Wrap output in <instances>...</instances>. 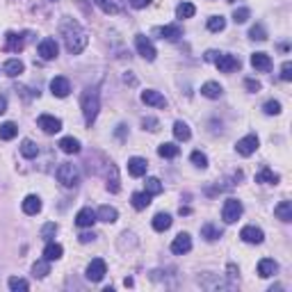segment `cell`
Segmentation results:
<instances>
[{
  "label": "cell",
  "mask_w": 292,
  "mask_h": 292,
  "mask_svg": "<svg viewBox=\"0 0 292 292\" xmlns=\"http://www.w3.org/2000/svg\"><path fill=\"white\" fill-rule=\"evenodd\" d=\"M57 180H60L64 187H76V185L80 183V171H78L76 164L64 162L57 167Z\"/></svg>",
  "instance_id": "3"
},
{
  "label": "cell",
  "mask_w": 292,
  "mask_h": 292,
  "mask_svg": "<svg viewBox=\"0 0 292 292\" xmlns=\"http://www.w3.org/2000/svg\"><path fill=\"white\" fill-rule=\"evenodd\" d=\"M228 2H233V0H228Z\"/></svg>",
  "instance_id": "56"
},
{
  "label": "cell",
  "mask_w": 292,
  "mask_h": 292,
  "mask_svg": "<svg viewBox=\"0 0 292 292\" xmlns=\"http://www.w3.org/2000/svg\"><path fill=\"white\" fill-rule=\"evenodd\" d=\"M117 137H121V140L126 137V126H119V128H117Z\"/></svg>",
  "instance_id": "55"
},
{
  "label": "cell",
  "mask_w": 292,
  "mask_h": 292,
  "mask_svg": "<svg viewBox=\"0 0 292 292\" xmlns=\"http://www.w3.org/2000/svg\"><path fill=\"white\" fill-rule=\"evenodd\" d=\"M130 5L135 7V9H144V7L151 5V0H130Z\"/></svg>",
  "instance_id": "51"
},
{
  "label": "cell",
  "mask_w": 292,
  "mask_h": 292,
  "mask_svg": "<svg viewBox=\"0 0 292 292\" xmlns=\"http://www.w3.org/2000/svg\"><path fill=\"white\" fill-rule=\"evenodd\" d=\"M189 160H192V164L199 169H206L208 167V155L206 153H201V151H194L192 155H189Z\"/></svg>",
  "instance_id": "42"
},
{
  "label": "cell",
  "mask_w": 292,
  "mask_h": 292,
  "mask_svg": "<svg viewBox=\"0 0 292 292\" xmlns=\"http://www.w3.org/2000/svg\"><path fill=\"white\" fill-rule=\"evenodd\" d=\"M119 169L114 167V164H108V189L112 192V194H117L119 192Z\"/></svg>",
  "instance_id": "27"
},
{
  "label": "cell",
  "mask_w": 292,
  "mask_h": 292,
  "mask_svg": "<svg viewBox=\"0 0 292 292\" xmlns=\"http://www.w3.org/2000/svg\"><path fill=\"white\" fill-rule=\"evenodd\" d=\"M62 30V37H64V43H66V50L71 55H78L87 48V43H89V37L87 32L80 27V23L73 21V18H64L60 25Z\"/></svg>",
  "instance_id": "1"
},
{
  "label": "cell",
  "mask_w": 292,
  "mask_h": 292,
  "mask_svg": "<svg viewBox=\"0 0 292 292\" xmlns=\"http://www.w3.org/2000/svg\"><path fill=\"white\" fill-rule=\"evenodd\" d=\"M7 112V98L0 94V114H5Z\"/></svg>",
  "instance_id": "53"
},
{
  "label": "cell",
  "mask_w": 292,
  "mask_h": 292,
  "mask_svg": "<svg viewBox=\"0 0 292 292\" xmlns=\"http://www.w3.org/2000/svg\"><path fill=\"white\" fill-rule=\"evenodd\" d=\"M224 27H226V18L224 16H210L208 18V30H210V32H222Z\"/></svg>",
  "instance_id": "40"
},
{
  "label": "cell",
  "mask_w": 292,
  "mask_h": 292,
  "mask_svg": "<svg viewBox=\"0 0 292 292\" xmlns=\"http://www.w3.org/2000/svg\"><path fill=\"white\" fill-rule=\"evenodd\" d=\"M155 34H160V37L167 39V41H176L178 37H183V30H180L178 25H164V27H157Z\"/></svg>",
  "instance_id": "23"
},
{
  "label": "cell",
  "mask_w": 292,
  "mask_h": 292,
  "mask_svg": "<svg viewBox=\"0 0 292 292\" xmlns=\"http://www.w3.org/2000/svg\"><path fill=\"white\" fill-rule=\"evenodd\" d=\"M235 151H238L240 155H244V157L254 155V153L258 151V137H256V135H247V137H242V140H238Z\"/></svg>",
  "instance_id": "8"
},
{
  "label": "cell",
  "mask_w": 292,
  "mask_h": 292,
  "mask_svg": "<svg viewBox=\"0 0 292 292\" xmlns=\"http://www.w3.org/2000/svg\"><path fill=\"white\" fill-rule=\"evenodd\" d=\"M148 169V162H146L144 157H130L128 160V173L130 176H135V178H142Z\"/></svg>",
  "instance_id": "17"
},
{
  "label": "cell",
  "mask_w": 292,
  "mask_h": 292,
  "mask_svg": "<svg viewBox=\"0 0 292 292\" xmlns=\"http://www.w3.org/2000/svg\"><path fill=\"white\" fill-rule=\"evenodd\" d=\"M217 69L222 71V73H231V71H238L240 69V60L235 55H228V53H219L215 60Z\"/></svg>",
  "instance_id": "7"
},
{
  "label": "cell",
  "mask_w": 292,
  "mask_h": 292,
  "mask_svg": "<svg viewBox=\"0 0 292 292\" xmlns=\"http://www.w3.org/2000/svg\"><path fill=\"white\" fill-rule=\"evenodd\" d=\"M249 16H251V11L247 9V7H240V9L233 11V21L235 23H247L249 21Z\"/></svg>",
  "instance_id": "44"
},
{
  "label": "cell",
  "mask_w": 292,
  "mask_h": 292,
  "mask_svg": "<svg viewBox=\"0 0 292 292\" xmlns=\"http://www.w3.org/2000/svg\"><path fill=\"white\" fill-rule=\"evenodd\" d=\"M263 112L265 114H281V103H279V101H267L265 105H263Z\"/></svg>",
  "instance_id": "47"
},
{
  "label": "cell",
  "mask_w": 292,
  "mask_h": 292,
  "mask_svg": "<svg viewBox=\"0 0 292 292\" xmlns=\"http://www.w3.org/2000/svg\"><path fill=\"white\" fill-rule=\"evenodd\" d=\"M173 137L178 142H187L189 137H192V130H189V126L185 124V121H176V124H173Z\"/></svg>",
  "instance_id": "31"
},
{
  "label": "cell",
  "mask_w": 292,
  "mask_h": 292,
  "mask_svg": "<svg viewBox=\"0 0 292 292\" xmlns=\"http://www.w3.org/2000/svg\"><path fill=\"white\" fill-rule=\"evenodd\" d=\"M62 254H64V249H62V244H57V242H48L46 244V249H43V258L48 260V263L60 260Z\"/></svg>",
  "instance_id": "25"
},
{
  "label": "cell",
  "mask_w": 292,
  "mask_h": 292,
  "mask_svg": "<svg viewBox=\"0 0 292 292\" xmlns=\"http://www.w3.org/2000/svg\"><path fill=\"white\" fill-rule=\"evenodd\" d=\"M274 215L286 224L292 222V201H281V203L274 208Z\"/></svg>",
  "instance_id": "24"
},
{
  "label": "cell",
  "mask_w": 292,
  "mask_h": 292,
  "mask_svg": "<svg viewBox=\"0 0 292 292\" xmlns=\"http://www.w3.org/2000/svg\"><path fill=\"white\" fill-rule=\"evenodd\" d=\"M50 92H53V96H57V98H66L69 96V92H71L69 80L62 78V76L53 78V80H50Z\"/></svg>",
  "instance_id": "14"
},
{
  "label": "cell",
  "mask_w": 292,
  "mask_h": 292,
  "mask_svg": "<svg viewBox=\"0 0 292 292\" xmlns=\"http://www.w3.org/2000/svg\"><path fill=\"white\" fill-rule=\"evenodd\" d=\"M279 173H274L270 167H263L258 173H256V183H263V185H279Z\"/></svg>",
  "instance_id": "22"
},
{
  "label": "cell",
  "mask_w": 292,
  "mask_h": 292,
  "mask_svg": "<svg viewBox=\"0 0 292 292\" xmlns=\"http://www.w3.org/2000/svg\"><path fill=\"white\" fill-rule=\"evenodd\" d=\"M18 133L16 124H11V121H5V124H0V140H14Z\"/></svg>",
  "instance_id": "36"
},
{
  "label": "cell",
  "mask_w": 292,
  "mask_h": 292,
  "mask_svg": "<svg viewBox=\"0 0 292 292\" xmlns=\"http://www.w3.org/2000/svg\"><path fill=\"white\" fill-rule=\"evenodd\" d=\"M242 203H240L238 199H228L226 203H224V208H222V217H224V222L226 224H235L242 217Z\"/></svg>",
  "instance_id": "4"
},
{
  "label": "cell",
  "mask_w": 292,
  "mask_h": 292,
  "mask_svg": "<svg viewBox=\"0 0 292 292\" xmlns=\"http://www.w3.org/2000/svg\"><path fill=\"white\" fill-rule=\"evenodd\" d=\"M251 66L256 71H270L272 69V57L267 53H254L251 55Z\"/></svg>",
  "instance_id": "21"
},
{
  "label": "cell",
  "mask_w": 292,
  "mask_h": 292,
  "mask_svg": "<svg viewBox=\"0 0 292 292\" xmlns=\"http://www.w3.org/2000/svg\"><path fill=\"white\" fill-rule=\"evenodd\" d=\"M142 101H144L146 105H153V108H167V98H164L160 92H155V89H146V92H142Z\"/></svg>",
  "instance_id": "15"
},
{
  "label": "cell",
  "mask_w": 292,
  "mask_h": 292,
  "mask_svg": "<svg viewBox=\"0 0 292 292\" xmlns=\"http://www.w3.org/2000/svg\"><path fill=\"white\" fill-rule=\"evenodd\" d=\"M32 274L37 276V279H43V276H48L50 274V265H48V260L43 258V260H37L32 265Z\"/></svg>",
  "instance_id": "38"
},
{
  "label": "cell",
  "mask_w": 292,
  "mask_h": 292,
  "mask_svg": "<svg viewBox=\"0 0 292 292\" xmlns=\"http://www.w3.org/2000/svg\"><path fill=\"white\" fill-rule=\"evenodd\" d=\"M281 80H286V82L292 80V62H286L281 66Z\"/></svg>",
  "instance_id": "49"
},
{
  "label": "cell",
  "mask_w": 292,
  "mask_h": 292,
  "mask_svg": "<svg viewBox=\"0 0 292 292\" xmlns=\"http://www.w3.org/2000/svg\"><path fill=\"white\" fill-rule=\"evenodd\" d=\"M148 206H151V194L148 192H135L133 194V208L135 210H146Z\"/></svg>",
  "instance_id": "30"
},
{
  "label": "cell",
  "mask_w": 292,
  "mask_h": 292,
  "mask_svg": "<svg viewBox=\"0 0 292 292\" xmlns=\"http://www.w3.org/2000/svg\"><path fill=\"white\" fill-rule=\"evenodd\" d=\"M96 219L98 222H105V224H114L117 219H119V212H117V208H112V206H101L96 212Z\"/></svg>",
  "instance_id": "20"
},
{
  "label": "cell",
  "mask_w": 292,
  "mask_h": 292,
  "mask_svg": "<svg viewBox=\"0 0 292 292\" xmlns=\"http://www.w3.org/2000/svg\"><path fill=\"white\" fill-rule=\"evenodd\" d=\"M240 238H242L244 242H249V244H260L263 240H265V233H263V228H258V226H244L242 231H240Z\"/></svg>",
  "instance_id": "12"
},
{
  "label": "cell",
  "mask_w": 292,
  "mask_h": 292,
  "mask_svg": "<svg viewBox=\"0 0 292 292\" xmlns=\"http://www.w3.org/2000/svg\"><path fill=\"white\" fill-rule=\"evenodd\" d=\"M21 208H23L25 215H39V212H41V199L34 196V194H27L25 199H23Z\"/></svg>",
  "instance_id": "18"
},
{
  "label": "cell",
  "mask_w": 292,
  "mask_h": 292,
  "mask_svg": "<svg viewBox=\"0 0 292 292\" xmlns=\"http://www.w3.org/2000/svg\"><path fill=\"white\" fill-rule=\"evenodd\" d=\"M247 89L249 92H260V82L254 80V78H247Z\"/></svg>",
  "instance_id": "50"
},
{
  "label": "cell",
  "mask_w": 292,
  "mask_h": 292,
  "mask_svg": "<svg viewBox=\"0 0 292 292\" xmlns=\"http://www.w3.org/2000/svg\"><path fill=\"white\" fill-rule=\"evenodd\" d=\"M57 146H60L64 153H69V155H73V153H80V142H78L76 137H62Z\"/></svg>",
  "instance_id": "28"
},
{
  "label": "cell",
  "mask_w": 292,
  "mask_h": 292,
  "mask_svg": "<svg viewBox=\"0 0 292 292\" xmlns=\"http://www.w3.org/2000/svg\"><path fill=\"white\" fill-rule=\"evenodd\" d=\"M21 155L27 157V160H32V157L39 155V146L34 144L32 140H23V144H21Z\"/></svg>",
  "instance_id": "35"
},
{
  "label": "cell",
  "mask_w": 292,
  "mask_h": 292,
  "mask_svg": "<svg viewBox=\"0 0 292 292\" xmlns=\"http://www.w3.org/2000/svg\"><path fill=\"white\" fill-rule=\"evenodd\" d=\"M162 189H164L162 183H160L157 178H146V189H144V192H148L151 196H155V194H160Z\"/></svg>",
  "instance_id": "41"
},
{
  "label": "cell",
  "mask_w": 292,
  "mask_h": 292,
  "mask_svg": "<svg viewBox=\"0 0 292 292\" xmlns=\"http://www.w3.org/2000/svg\"><path fill=\"white\" fill-rule=\"evenodd\" d=\"M189 249H192V238H189L187 233H178L171 242V251L176 256H183V254H187Z\"/></svg>",
  "instance_id": "10"
},
{
  "label": "cell",
  "mask_w": 292,
  "mask_h": 292,
  "mask_svg": "<svg viewBox=\"0 0 292 292\" xmlns=\"http://www.w3.org/2000/svg\"><path fill=\"white\" fill-rule=\"evenodd\" d=\"M23 62L21 60H7L5 64H2V73H7L9 78H16V76H21L23 73Z\"/></svg>",
  "instance_id": "26"
},
{
  "label": "cell",
  "mask_w": 292,
  "mask_h": 292,
  "mask_svg": "<svg viewBox=\"0 0 292 292\" xmlns=\"http://www.w3.org/2000/svg\"><path fill=\"white\" fill-rule=\"evenodd\" d=\"M96 222H98V219H96V212H94L92 208H82V210L76 215V224L80 228H92Z\"/></svg>",
  "instance_id": "16"
},
{
  "label": "cell",
  "mask_w": 292,
  "mask_h": 292,
  "mask_svg": "<svg viewBox=\"0 0 292 292\" xmlns=\"http://www.w3.org/2000/svg\"><path fill=\"white\" fill-rule=\"evenodd\" d=\"M39 55H41V60H55L57 57V53H60V48H57V41L55 39H43L41 43H39Z\"/></svg>",
  "instance_id": "13"
},
{
  "label": "cell",
  "mask_w": 292,
  "mask_h": 292,
  "mask_svg": "<svg viewBox=\"0 0 292 292\" xmlns=\"http://www.w3.org/2000/svg\"><path fill=\"white\" fill-rule=\"evenodd\" d=\"M80 108H82V117H85V124L92 126L98 117V110H101V96H98V89L89 87L85 89L82 94V101H80Z\"/></svg>",
  "instance_id": "2"
},
{
  "label": "cell",
  "mask_w": 292,
  "mask_h": 292,
  "mask_svg": "<svg viewBox=\"0 0 292 292\" xmlns=\"http://www.w3.org/2000/svg\"><path fill=\"white\" fill-rule=\"evenodd\" d=\"M94 238H96L94 233H82V235H80V242H82V244H87V242H92Z\"/></svg>",
  "instance_id": "52"
},
{
  "label": "cell",
  "mask_w": 292,
  "mask_h": 292,
  "mask_svg": "<svg viewBox=\"0 0 292 292\" xmlns=\"http://www.w3.org/2000/svg\"><path fill=\"white\" fill-rule=\"evenodd\" d=\"M37 126L46 133V135H55V133L62 130V121L57 119V117H50V114H41L37 119Z\"/></svg>",
  "instance_id": "9"
},
{
  "label": "cell",
  "mask_w": 292,
  "mask_h": 292,
  "mask_svg": "<svg viewBox=\"0 0 292 292\" xmlns=\"http://www.w3.org/2000/svg\"><path fill=\"white\" fill-rule=\"evenodd\" d=\"M222 85H219V82H206V85L201 87V94H203V96L206 98H219L222 96Z\"/></svg>",
  "instance_id": "33"
},
{
  "label": "cell",
  "mask_w": 292,
  "mask_h": 292,
  "mask_svg": "<svg viewBox=\"0 0 292 292\" xmlns=\"http://www.w3.org/2000/svg\"><path fill=\"white\" fill-rule=\"evenodd\" d=\"M196 14V7L192 5V2H180L178 7H176V16L178 18H192Z\"/></svg>",
  "instance_id": "37"
},
{
  "label": "cell",
  "mask_w": 292,
  "mask_h": 292,
  "mask_svg": "<svg viewBox=\"0 0 292 292\" xmlns=\"http://www.w3.org/2000/svg\"><path fill=\"white\" fill-rule=\"evenodd\" d=\"M217 55H219L217 50H208V53H206V62H215V60H217Z\"/></svg>",
  "instance_id": "54"
},
{
  "label": "cell",
  "mask_w": 292,
  "mask_h": 292,
  "mask_svg": "<svg viewBox=\"0 0 292 292\" xmlns=\"http://www.w3.org/2000/svg\"><path fill=\"white\" fill-rule=\"evenodd\" d=\"M201 238H206L208 242H215V240L222 238V231H219L215 224H203V226H201Z\"/></svg>",
  "instance_id": "32"
},
{
  "label": "cell",
  "mask_w": 292,
  "mask_h": 292,
  "mask_svg": "<svg viewBox=\"0 0 292 292\" xmlns=\"http://www.w3.org/2000/svg\"><path fill=\"white\" fill-rule=\"evenodd\" d=\"M276 272H279V265H276L272 258H263L258 263V276L260 279H270V276H274Z\"/></svg>",
  "instance_id": "19"
},
{
  "label": "cell",
  "mask_w": 292,
  "mask_h": 292,
  "mask_svg": "<svg viewBox=\"0 0 292 292\" xmlns=\"http://www.w3.org/2000/svg\"><path fill=\"white\" fill-rule=\"evenodd\" d=\"M94 5H98L105 14H117L119 11V5H114V2H108V0H94Z\"/></svg>",
  "instance_id": "45"
},
{
  "label": "cell",
  "mask_w": 292,
  "mask_h": 292,
  "mask_svg": "<svg viewBox=\"0 0 292 292\" xmlns=\"http://www.w3.org/2000/svg\"><path fill=\"white\" fill-rule=\"evenodd\" d=\"M135 46H137V53H140L146 62H153V60H155L157 50H155V46L151 43V39H148V37H144V34H137V37H135Z\"/></svg>",
  "instance_id": "5"
},
{
  "label": "cell",
  "mask_w": 292,
  "mask_h": 292,
  "mask_svg": "<svg viewBox=\"0 0 292 292\" xmlns=\"http://www.w3.org/2000/svg\"><path fill=\"white\" fill-rule=\"evenodd\" d=\"M55 233H57V224H55V222H48V224H46V226L41 228V238L46 240V242H50V240H53V235H55Z\"/></svg>",
  "instance_id": "46"
},
{
  "label": "cell",
  "mask_w": 292,
  "mask_h": 292,
  "mask_svg": "<svg viewBox=\"0 0 292 292\" xmlns=\"http://www.w3.org/2000/svg\"><path fill=\"white\" fill-rule=\"evenodd\" d=\"M7 286H9V290L11 292H25V290H30V283L25 281V279H18V276H11L9 281H7Z\"/></svg>",
  "instance_id": "39"
},
{
  "label": "cell",
  "mask_w": 292,
  "mask_h": 292,
  "mask_svg": "<svg viewBox=\"0 0 292 292\" xmlns=\"http://www.w3.org/2000/svg\"><path fill=\"white\" fill-rule=\"evenodd\" d=\"M142 126H144V130H151V133H155V130L160 128V121H157L155 117H144V119H142Z\"/></svg>",
  "instance_id": "48"
},
{
  "label": "cell",
  "mask_w": 292,
  "mask_h": 292,
  "mask_svg": "<svg viewBox=\"0 0 292 292\" xmlns=\"http://www.w3.org/2000/svg\"><path fill=\"white\" fill-rule=\"evenodd\" d=\"M105 272H108V265H105V260L103 258H94L89 265H87V279L92 283H98V281H103V276Z\"/></svg>",
  "instance_id": "6"
},
{
  "label": "cell",
  "mask_w": 292,
  "mask_h": 292,
  "mask_svg": "<svg viewBox=\"0 0 292 292\" xmlns=\"http://www.w3.org/2000/svg\"><path fill=\"white\" fill-rule=\"evenodd\" d=\"M180 153V148L173 142H164V144L157 146V155L160 157H176Z\"/></svg>",
  "instance_id": "34"
},
{
  "label": "cell",
  "mask_w": 292,
  "mask_h": 292,
  "mask_svg": "<svg viewBox=\"0 0 292 292\" xmlns=\"http://www.w3.org/2000/svg\"><path fill=\"white\" fill-rule=\"evenodd\" d=\"M171 215H169V212H157L155 217H153V228H155V231H167L169 226H171Z\"/></svg>",
  "instance_id": "29"
},
{
  "label": "cell",
  "mask_w": 292,
  "mask_h": 292,
  "mask_svg": "<svg viewBox=\"0 0 292 292\" xmlns=\"http://www.w3.org/2000/svg\"><path fill=\"white\" fill-rule=\"evenodd\" d=\"M249 37L254 39V41H265V39H267V30L258 23V25H254V27L249 30Z\"/></svg>",
  "instance_id": "43"
},
{
  "label": "cell",
  "mask_w": 292,
  "mask_h": 292,
  "mask_svg": "<svg viewBox=\"0 0 292 292\" xmlns=\"http://www.w3.org/2000/svg\"><path fill=\"white\" fill-rule=\"evenodd\" d=\"M25 41H27L25 34L7 32V34H5V50H9V53H18V50H23Z\"/></svg>",
  "instance_id": "11"
}]
</instances>
